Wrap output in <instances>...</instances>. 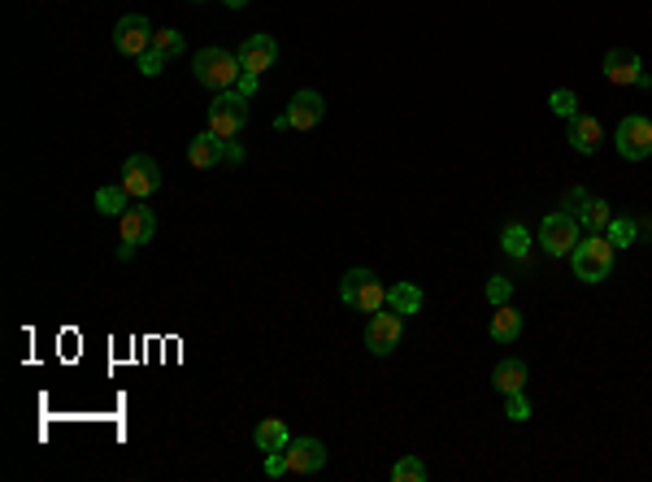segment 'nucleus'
I'll use <instances>...</instances> for the list:
<instances>
[{"mask_svg": "<svg viewBox=\"0 0 652 482\" xmlns=\"http://www.w3.org/2000/svg\"><path fill=\"white\" fill-rule=\"evenodd\" d=\"M192 74H196L200 87H209V92L218 96V92H230V87L239 83L244 65H239V57L227 53V48H200L196 62H192Z\"/></svg>", "mask_w": 652, "mask_h": 482, "instance_id": "nucleus-1", "label": "nucleus"}, {"mask_svg": "<svg viewBox=\"0 0 652 482\" xmlns=\"http://www.w3.org/2000/svg\"><path fill=\"white\" fill-rule=\"evenodd\" d=\"M614 257H618V248H614L605 235H587V239L574 244V253H570L574 278H583V283H605V278L614 274Z\"/></svg>", "mask_w": 652, "mask_h": 482, "instance_id": "nucleus-2", "label": "nucleus"}, {"mask_svg": "<svg viewBox=\"0 0 652 482\" xmlns=\"http://www.w3.org/2000/svg\"><path fill=\"white\" fill-rule=\"evenodd\" d=\"M339 300L348 304V309H361V313H379V309H388V287L379 283V274L374 270H348L344 274V283H339Z\"/></svg>", "mask_w": 652, "mask_h": 482, "instance_id": "nucleus-3", "label": "nucleus"}, {"mask_svg": "<svg viewBox=\"0 0 652 482\" xmlns=\"http://www.w3.org/2000/svg\"><path fill=\"white\" fill-rule=\"evenodd\" d=\"M244 122H248V100L239 96L235 87L218 92L213 104H209V113H205V130H213L218 139H235L244 130Z\"/></svg>", "mask_w": 652, "mask_h": 482, "instance_id": "nucleus-4", "label": "nucleus"}, {"mask_svg": "<svg viewBox=\"0 0 652 482\" xmlns=\"http://www.w3.org/2000/svg\"><path fill=\"white\" fill-rule=\"evenodd\" d=\"M583 235H579V218L574 213H548L544 226H539V248L548 253V257H570L574 253V244H579Z\"/></svg>", "mask_w": 652, "mask_h": 482, "instance_id": "nucleus-5", "label": "nucleus"}, {"mask_svg": "<svg viewBox=\"0 0 652 482\" xmlns=\"http://www.w3.org/2000/svg\"><path fill=\"white\" fill-rule=\"evenodd\" d=\"M118 230H122V248H118V261H130L139 244H148L157 235V213L148 204H130L127 213L118 218Z\"/></svg>", "mask_w": 652, "mask_h": 482, "instance_id": "nucleus-6", "label": "nucleus"}, {"mask_svg": "<svg viewBox=\"0 0 652 482\" xmlns=\"http://www.w3.org/2000/svg\"><path fill=\"white\" fill-rule=\"evenodd\" d=\"M122 187L130 192V200H148V195L162 192V165L148 157V153H130L122 165Z\"/></svg>", "mask_w": 652, "mask_h": 482, "instance_id": "nucleus-7", "label": "nucleus"}, {"mask_svg": "<svg viewBox=\"0 0 652 482\" xmlns=\"http://www.w3.org/2000/svg\"><path fill=\"white\" fill-rule=\"evenodd\" d=\"M400 335H405V318L396 309H379V313H370V321H365V348L374 356L396 353L400 348Z\"/></svg>", "mask_w": 652, "mask_h": 482, "instance_id": "nucleus-8", "label": "nucleus"}, {"mask_svg": "<svg viewBox=\"0 0 652 482\" xmlns=\"http://www.w3.org/2000/svg\"><path fill=\"white\" fill-rule=\"evenodd\" d=\"M614 144H618V153L626 161H644L652 157V122L644 113H626L618 122V135H614Z\"/></svg>", "mask_w": 652, "mask_h": 482, "instance_id": "nucleus-9", "label": "nucleus"}, {"mask_svg": "<svg viewBox=\"0 0 652 482\" xmlns=\"http://www.w3.org/2000/svg\"><path fill=\"white\" fill-rule=\"evenodd\" d=\"M153 27H148V18L144 13H127V18H118V27H113V48L122 53V57H144L148 48H153Z\"/></svg>", "mask_w": 652, "mask_h": 482, "instance_id": "nucleus-10", "label": "nucleus"}, {"mask_svg": "<svg viewBox=\"0 0 652 482\" xmlns=\"http://www.w3.org/2000/svg\"><path fill=\"white\" fill-rule=\"evenodd\" d=\"M235 57L244 65V74H265L270 65L279 62V39H274V35H248V39L235 48Z\"/></svg>", "mask_w": 652, "mask_h": 482, "instance_id": "nucleus-11", "label": "nucleus"}, {"mask_svg": "<svg viewBox=\"0 0 652 482\" xmlns=\"http://www.w3.org/2000/svg\"><path fill=\"white\" fill-rule=\"evenodd\" d=\"M283 452H288V470H292V474H318V470L326 465V444L322 439H313V435L292 439Z\"/></svg>", "mask_w": 652, "mask_h": 482, "instance_id": "nucleus-12", "label": "nucleus"}, {"mask_svg": "<svg viewBox=\"0 0 652 482\" xmlns=\"http://www.w3.org/2000/svg\"><path fill=\"white\" fill-rule=\"evenodd\" d=\"M283 113H288L292 130H313L326 118V100H322V92H296Z\"/></svg>", "mask_w": 652, "mask_h": 482, "instance_id": "nucleus-13", "label": "nucleus"}, {"mask_svg": "<svg viewBox=\"0 0 652 482\" xmlns=\"http://www.w3.org/2000/svg\"><path fill=\"white\" fill-rule=\"evenodd\" d=\"M565 139H570V148H574V153L591 157V153L605 144V127H600L591 113H574V118H565Z\"/></svg>", "mask_w": 652, "mask_h": 482, "instance_id": "nucleus-14", "label": "nucleus"}, {"mask_svg": "<svg viewBox=\"0 0 652 482\" xmlns=\"http://www.w3.org/2000/svg\"><path fill=\"white\" fill-rule=\"evenodd\" d=\"M639 53H631V48H614V53H605V79L609 83H618V87H635V79H639Z\"/></svg>", "mask_w": 652, "mask_h": 482, "instance_id": "nucleus-15", "label": "nucleus"}, {"mask_svg": "<svg viewBox=\"0 0 652 482\" xmlns=\"http://www.w3.org/2000/svg\"><path fill=\"white\" fill-rule=\"evenodd\" d=\"M227 153V139H218L213 130H200L192 144H188V161H192L196 170H213L218 161Z\"/></svg>", "mask_w": 652, "mask_h": 482, "instance_id": "nucleus-16", "label": "nucleus"}, {"mask_svg": "<svg viewBox=\"0 0 652 482\" xmlns=\"http://www.w3.org/2000/svg\"><path fill=\"white\" fill-rule=\"evenodd\" d=\"M253 444H257L261 452H283L288 444H292V435H288V421H283V418H261L257 430H253Z\"/></svg>", "mask_w": 652, "mask_h": 482, "instance_id": "nucleus-17", "label": "nucleus"}, {"mask_svg": "<svg viewBox=\"0 0 652 482\" xmlns=\"http://www.w3.org/2000/svg\"><path fill=\"white\" fill-rule=\"evenodd\" d=\"M491 383H496L500 395H509V391H526V361H518V356H505V361L491 370Z\"/></svg>", "mask_w": 652, "mask_h": 482, "instance_id": "nucleus-18", "label": "nucleus"}, {"mask_svg": "<svg viewBox=\"0 0 652 482\" xmlns=\"http://www.w3.org/2000/svg\"><path fill=\"white\" fill-rule=\"evenodd\" d=\"M522 335V313L514 304H496V313H491V339L496 344H514Z\"/></svg>", "mask_w": 652, "mask_h": 482, "instance_id": "nucleus-19", "label": "nucleus"}, {"mask_svg": "<svg viewBox=\"0 0 652 482\" xmlns=\"http://www.w3.org/2000/svg\"><path fill=\"white\" fill-rule=\"evenodd\" d=\"M422 287H414V283H391L388 287V309H396L400 318H414L422 309Z\"/></svg>", "mask_w": 652, "mask_h": 482, "instance_id": "nucleus-20", "label": "nucleus"}, {"mask_svg": "<svg viewBox=\"0 0 652 482\" xmlns=\"http://www.w3.org/2000/svg\"><path fill=\"white\" fill-rule=\"evenodd\" d=\"M500 248H505L514 261H526V253H531V230L522 222H505V230H500Z\"/></svg>", "mask_w": 652, "mask_h": 482, "instance_id": "nucleus-21", "label": "nucleus"}, {"mask_svg": "<svg viewBox=\"0 0 652 482\" xmlns=\"http://www.w3.org/2000/svg\"><path fill=\"white\" fill-rule=\"evenodd\" d=\"M96 209L100 213H109V218H122L130 209V192L118 183V187H100L96 192Z\"/></svg>", "mask_w": 652, "mask_h": 482, "instance_id": "nucleus-22", "label": "nucleus"}, {"mask_svg": "<svg viewBox=\"0 0 652 482\" xmlns=\"http://www.w3.org/2000/svg\"><path fill=\"white\" fill-rule=\"evenodd\" d=\"M574 218H579V222H583L591 235H600V230L609 226V218H614V209H609L605 200H596V195H591V200H587V204L579 209V213H574Z\"/></svg>", "mask_w": 652, "mask_h": 482, "instance_id": "nucleus-23", "label": "nucleus"}, {"mask_svg": "<svg viewBox=\"0 0 652 482\" xmlns=\"http://www.w3.org/2000/svg\"><path fill=\"white\" fill-rule=\"evenodd\" d=\"M605 239H609L614 248H631V244L639 239V222H631V218H609V226H605Z\"/></svg>", "mask_w": 652, "mask_h": 482, "instance_id": "nucleus-24", "label": "nucleus"}, {"mask_svg": "<svg viewBox=\"0 0 652 482\" xmlns=\"http://www.w3.org/2000/svg\"><path fill=\"white\" fill-rule=\"evenodd\" d=\"M391 478L396 482H426L430 474H426V465L418 461V456H400V461L391 465Z\"/></svg>", "mask_w": 652, "mask_h": 482, "instance_id": "nucleus-25", "label": "nucleus"}, {"mask_svg": "<svg viewBox=\"0 0 652 482\" xmlns=\"http://www.w3.org/2000/svg\"><path fill=\"white\" fill-rule=\"evenodd\" d=\"M505 418H514V421L531 418V400H526V391H509V395H505Z\"/></svg>", "mask_w": 652, "mask_h": 482, "instance_id": "nucleus-26", "label": "nucleus"}, {"mask_svg": "<svg viewBox=\"0 0 652 482\" xmlns=\"http://www.w3.org/2000/svg\"><path fill=\"white\" fill-rule=\"evenodd\" d=\"M165 62H170V57H165L162 48H148L144 57H135V65H139V74H148V79H157V74L165 70Z\"/></svg>", "mask_w": 652, "mask_h": 482, "instance_id": "nucleus-27", "label": "nucleus"}, {"mask_svg": "<svg viewBox=\"0 0 652 482\" xmlns=\"http://www.w3.org/2000/svg\"><path fill=\"white\" fill-rule=\"evenodd\" d=\"M153 48H162L165 57H179L188 44H183V35H179V31H157V35H153Z\"/></svg>", "mask_w": 652, "mask_h": 482, "instance_id": "nucleus-28", "label": "nucleus"}, {"mask_svg": "<svg viewBox=\"0 0 652 482\" xmlns=\"http://www.w3.org/2000/svg\"><path fill=\"white\" fill-rule=\"evenodd\" d=\"M553 113H561V118H574V113H579V96H574L570 87H556V92H553Z\"/></svg>", "mask_w": 652, "mask_h": 482, "instance_id": "nucleus-29", "label": "nucleus"}, {"mask_svg": "<svg viewBox=\"0 0 652 482\" xmlns=\"http://www.w3.org/2000/svg\"><path fill=\"white\" fill-rule=\"evenodd\" d=\"M509 295H514V283L496 274V278L488 283V300H491V304H509Z\"/></svg>", "mask_w": 652, "mask_h": 482, "instance_id": "nucleus-30", "label": "nucleus"}, {"mask_svg": "<svg viewBox=\"0 0 652 482\" xmlns=\"http://www.w3.org/2000/svg\"><path fill=\"white\" fill-rule=\"evenodd\" d=\"M270 478H279V474H292L288 470V452H265V465H261Z\"/></svg>", "mask_w": 652, "mask_h": 482, "instance_id": "nucleus-31", "label": "nucleus"}, {"mask_svg": "<svg viewBox=\"0 0 652 482\" xmlns=\"http://www.w3.org/2000/svg\"><path fill=\"white\" fill-rule=\"evenodd\" d=\"M257 83H261V74H239V83H235V92L244 100H253L257 96Z\"/></svg>", "mask_w": 652, "mask_h": 482, "instance_id": "nucleus-32", "label": "nucleus"}, {"mask_svg": "<svg viewBox=\"0 0 652 482\" xmlns=\"http://www.w3.org/2000/svg\"><path fill=\"white\" fill-rule=\"evenodd\" d=\"M587 200H591V195H587V192H583V187H574V192L565 195V204H570V209H565V213H579V209H583Z\"/></svg>", "mask_w": 652, "mask_h": 482, "instance_id": "nucleus-33", "label": "nucleus"}, {"mask_svg": "<svg viewBox=\"0 0 652 482\" xmlns=\"http://www.w3.org/2000/svg\"><path fill=\"white\" fill-rule=\"evenodd\" d=\"M222 161H230V165H239V161H244V148H239V144H230V139H227V153H222Z\"/></svg>", "mask_w": 652, "mask_h": 482, "instance_id": "nucleus-34", "label": "nucleus"}, {"mask_svg": "<svg viewBox=\"0 0 652 482\" xmlns=\"http://www.w3.org/2000/svg\"><path fill=\"white\" fill-rule=\"evenodd\" d=\"M639 235H648V239H652V218H644V222H639Z\"/></svg>", "mask_w": 652, "mask_h": 482, "instance_id": "nucleus-35", "label": "nucleus"}, {"mask_svg": "<svg viewBox=\"0 0 652 482\" xmlns=\"http://www.w3.org/2000/svg\"><path fill=\"white\" fill-rule=\"evenodd\" d=\"M222 4H230V9H244V4H248V0H222Z\"/></svg>", "mask_w": 652, "mask_h": 482, "instance_id": "nucleus-36", "label": "nucleus"}, {"mask_svg": "<svg viewBox=\"0 0 652 482\" xmlns=\"http://www.w3.org/2000/svg\"><path fill=\"white\" fill-rule=\"evenodd\" d=\"M192 4H200V0H192Z\"/></svg>", "mask_w": 652, "mask_h": 482, "instance_id": "nucleus-37", "label": "nucleus"}]
</instances>
